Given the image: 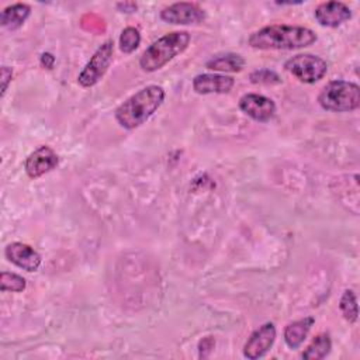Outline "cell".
<instances>
[{"label": "cell", "instance_id": "obj_4", "mask_svg": "<svg viewBox=\"0 0 360 360\" xmlns=\"http://www.w3.org/2000/svg\"><path fill=\"white\" fill-rule=\"evenodd\" d=\"M319 105L330 112H350L360 107V87L353 82L332 80L318 94Z\"/></svg>", "mask_w": 360, "mask_h": 360}, {"label": "cell", "instance_id": "obj_11", "mask_svg": "<svg viewBox=\"0 0 360 360\" xmlns=\"http://www.w3.org/2000/svg\"><path fill=\"white\" fill-rule=\"evenodd\" d=\"M4 255L17 267L25 271H37L42 263L41 255L27 243L13 242L8 243L4 249Z\"/></svg>", "mask_w": 360, "mask_h": 360}, {"label": "cell", "instance_id": "obj_20", "mask_svg": "<svg viewBox=\"0 0 360 360\" xmlns=\"http://www.w3.org/2000/svg\"><path fill=\"white\" fill-rule=\"evenodd\" d=\"M27 281L24 277L11 273V271H1L0 274V290L3 292L11 291V292H21L25 290Z\"/></svg>", "mask_w": 360, "mask_h": 360}, {"label": "cell", "instance_id": "obj_6", "mask_svg": "<svg viewBox=\"0 0 360 360\" xmlns=\"http://www.w3.org/2000/svg\"><path fill=\"white\" fill-rule=\"evenodd\" d=\"M112 55H114V44L112 41H105L101 44L90 60L86 63V66L82 69V72L77 76V83L82 87H91L97 84L101 77L108 70L110 65L112 63Z\"/></svg>", "mask_w": 360, "mask_h": 360}, {"label": "cell", "instance_id": "obj_1", "mask_svg": "<svg viewBox=\"0 0 360 360\" xmlns=\"http://www.w3.org/2000/svg\"><path fill=\"white\" fill-rule=\"evenodd\" d=\"M318 39L316 34L301 25L271 24L250 34L248 44L263 51H291L309 46Z\"/></svg>", "mask_w": 360, "mask_h": 360}, {"label": "cell", "instance_id": "obj_2", "mask_svg": "<svg viewBox=\"0 0 360 360\" xmlns=\"http://www.w3.org/2000/svg\"><path fill=\"white\" fill-rule=\"evenodd\" d=\"M165 100V90L158 84H149L121 103L114 117L117 122L125 129H135L145 124L162 105Z\"/></svg>", "mask_w": 360, "mask_h": 360}, {"label": "cell", "instance_id": "obj_7", "mask_svg": "<svg viewBox=\"0 0 360 360\" xmlns=\"http://www.w3.org/2000/svg\"><path fill=\"white\" fill-rule=\"evenodd\" d=\"M277 336V330L273 322H266L259 326L252 335L248 338L243 346V356L249 360L262 359L269 353L271 346L274 345Z\"/></svg>", "mask_w": 360, "mask_h": 360}, {"label": "cell", "instance_id": "obj_19", "mask_svg": "<svg viewBox=\"0 0 360 360\" xmlns=\"http://www.w3.org/2000/svg\"><path fill=\"white\" fill-rule=\"evenodd\" d=\"M141 44L139 30L135 27H127L120 35V49L124 53H132Z\"/></svg>", "mask_w": 360, "mask_h": 360}, {"label": "cell", "instance_id": "obj_13", "mask_svg": "<svg viewBox=\"0 0 360 360\" xmlns=\"http://www.w3.org/2000/svg\"><path fill=\"white\" fill-rule=\"evenodd\" d=\"M235 84L232 76L219 73H201L193 79V90L198 94H222L231 91Z\"/></svg>", "mask_w": 360, "mask_h": 360}, {"label": "cell", "instance_id": "obj_12", "mask_svg": "<svg viewBox=\"0 0 360 360\" xmlns=\"http://www.w3.org/2000/svg\"><path fill=\"white\" fill-rule=\"evenodd\" d=\"M315 20L322 27L336 28L352 18V10L342 1H323L315 8Z\"/></svg>", "mask_w": 360, "mask_h": 360}, {"label": "cell", "instance_id": "obj_8", "mask_svg": "<svg viewBox=\"0 0 360 360\" xmlns=\"http://www.w3.org/2000/svg\"><path fill=\"white\" fill-rule=\"evenodd\" d=\"M205 18V11L195 3L180 1L173 3L165 7L160 11V20L167 24L176 25H187V24H197Z\"/></svg>", "mask_w": 360, "mask_h": 360}, {"label": "cell", "instance_id": "obj_17", "mask_svg": "<svg viewBox=\"0 0 360 360\" xmlns=\"http://www.w3.org/2000/svg\"><path fill=\"white\" fill-rule=\"evenodd\" d=\"M332 349V340L329 333H319L302 352L301 357L305 360H321L325 359Z\"/></svg>", "mask_w": 360, "mask_h": 360}, {"label": "cell", "instance_id": "obj_23", "mask_svg": "<svg viewBox=\"0 0 360 360\" xmlns=\"http://www.w3.org/2000/svg\"><path fill=\"white\" fill-rule=\"evenodd\" d=\"M41 65L42 66H45L46 69H52L53 68V63H55V56L52 55V53H49V52H44L42 55H41Z\"/></svg>", "mask_w": 360, "mask_h": 360}, {"label": "cell", "instance_id": "obj_10", "mask_svg": "<svg viewBox=\"0 0 360 360\" xmlns=\"http://www.w3.org/2000/svg\"><path fill=\"white\" fill-rule=\"evenodd\" d=\"M58 163L59 156L56 155V152L52 148L42 145L28 155L24 163V169L30 179H38L53 170Z\"/></svg>", "mask_w": 360, "mask_h": 360}, {"label": "cell", "instance_id": "obj_21", "mask_svg": "<svg viewBox=\"0 0 360 360\" xmlns=\"http://www.w3.org/2000/svg\"><path fill=\"white\" fill-rule=\"evenodd\" d=\"M250 80L252 83H263V84H276L281 82L278 75L269 69L255 70L253 73H250Z\"/></svg>", "mask_w": 360, "mask_h": 360}, {"label": "cell", "instance_id": "obj_15", "mask_svg": "<svg viewBox=\"0 0 360 360\" xmlns=\"http://www.w3.org/2000/svg\"><path fill=\"white\" fill-rule=\"evenodd\" d=\"M31 14V7L25 3H15L6 7L0 14V24L6 30L14 31L20 28Z\"/></svg>", "mask_w": 360, "mask_h": 360}, {"label": "cell", "instance_id": "obj_9", "mask_svg": "<svg viewBox=\"0 0 360 360\" xmlns=\"http://www.w3.org/2000/svg\"><path fill=\"white\" fill-rule=\"evenodd\" d=\"M239 108L257 122H269L277 111L276 103L270 97L257 93L243 94L239 98Z\"/></svg>", "mask_w": 360, "mask_h": 360}, {"label": "cell", "instance_id": "obj_3", "mask_svg": "<svg viewBox=\"0 0 360 360\" xmlns=\"http://www.w3.org/2000/svg\"><path fill=\"white\" fill-rule=\"evenodd\" d=\"M191 41L187 31L169 32L150 44L139 58V66L145 72H156L173 58L183 53Z\"/></svg>", "mask_w": 360, "mask_h": 360}, {"label": "cell", "instance_id": "obj_5", "mask_svg": "<svg viewBox=\"0 0 360 360\" xmlns=\"http://www.w3.org/2000/svg\"><path fill=\"white\" fill-rule=\"evenodd\" d=\"M284 69L300 82L312 84L323 79L328 72V63L318 55L298 53L285 60Z\"/></svg>", "mask_w": 360, "mask_h": 360}, {"label": "cell", "instance_id": "obj_18", "mask_svg": "<svg viewBox=\"0 0 360 360\" xmlns=\"http://www.w3.org/2000/svg\"><path fill=\"white\" fill-rule=\"evenodd\" d=\"M339 308L343 315V318L349 323H354L359 316V308H357V300L356 294L352 290H345L342 294V298L339 301Z\"/></svg>", "mask_w": 360, "mask_h": 360}, {"label": "cell", "instance_id": "obj_16", "mask_svg": "<svg viewBox=\"0 0 360 360\" xmlns=\"http://www.w3.org/2000/svg\"><path fill=\"white\" fill-rule=\"evenodd\" d=\"M245 66V59L239 53L233 52H226L221 55H215L210 58L205 62V68L215 72H229V73H236L240 72Z\"/></svg>", "mask_w": 360, "mask_h": 360}, {"label": "cell", "instance_id": "obj_24", "mask_svg": "<svg viewBox=\"0 0 360 360\" xmlns=\"http://www.w3.org/2000/svg\"><path fill=\"white\" fill-rule=\"evenodd\" d=\"M136 3L132 1H124V3H117V8L121 10V13H134L136 10Z\"/></svg>", "mask_w": 360, "mask_h": 360}, {"label": "cell", "instance_id": "obj_14", "mask_svg": "<svg viewBox=\"0 0 360 360\" xmlns=\"http://www.w3.org/2000/svg\"><path fill=\"white\" fill-rule=\"evenodd\" d=\"M315 319L312 316H305L302 319L290 322L284 329V340L290 349H298L307 339Z\"/></svg>", "mask_w": 360, "mask_h": 360}, {"label": "cell", "instance_id": "obj_22", "mask_svg": "<svg viewBox=\"0 0 360 360\" xmlns=\"http://www.w3.org/2000/svg\"><path fill=\"white\" fill-rule=\"evenodd\" d=\"M0 76H1V97L4 96L6 90H7V86L11 80V76H13V69L8 68V66H1V70H0Z\"/></svg>", "mask_w": 360, "mask_h": 360}]
</instances>
